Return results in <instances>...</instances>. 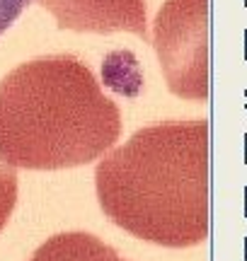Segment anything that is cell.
Masks as SVG:
<instances>
[{
    "mask_svg": "<svg viewBox=\"0 0 247 261\" xmlns=\"http://www.w3.org/2000/svg\"><path fill=\"white\" fill-rule=\"evenodd\" d=\"M107 218L138 240L184 249L209 234V121H167L133 133L97 165Z\"/></svg>",
    "mask_w": 247,
    "mask_h": 261,
    "instance_id": "1",
    "label": "cell"
},
{
    "mask_svg": "<svg viewBox=\"0 0 247 261\" xmlns=\"http://www.w3.org/2000/svg\"><path fill=\"white\" fill-rule=\"evenodd\" d=\"M119 136L121 112L80 58H34L0 83V158L12 167L90 165Z\"/></svg>",
    "mask_w": 247,
    "mask_h": 261,
    "instance_id": "2",
    "label": "cell"
},
{
    "mask_svg": "<svg viewBox=\"0 0 247 261\" xmlns=\"http://www.w3.org/2000/svg\"><path fill=\"white\" fill-rule=\"evenodd\" d=\"M153 46L172 92L209 99V0H165L153 22Z\"/></svg>",
    "mask_w": 247,
    "mask_h": 261,
    "instance_id": "3",
    "label": "cell"
},
{
    "mask_svg": "<svg viewBox=\"0 0 247 261\" xmlns=\"http://www.w3.org/2000/svg\"><path fill=\"white\" fill-rule=\"evenodd\" d=\"M56 17L61 29L114 34L131 32L148 39L145 0H37Z\"/></svg>",
    "mask_w": 247,
    "mask_h": 261,
    "instance_id": "4",
    "label": "cell"
},
{
    "mask_svg": "<svg viewBox=\"0 0 247 261\" xmlns=\"http://www.w3.org/2000/svg\"><path fill=\"white\" fill-rule=\"evenodd\" d=\"M29 261H126L105 244L100 237L87 232H61L39 247Z\"/></svg>",
    "mask_w": 247,
    "mask_h": 261,
    "instance_id": "5",
    "label": "cell"
},
{
    "mask_svg": "<svg viewBox=\"0 0 247 261\" xmlns=\"http://www.w3.org/2000/svg\"><path fill=\"white\" fill-rule=\"evenodd\" d=\"M15 203H17V174L12 165L0 158V230L8 225Z\"/></svg>",
    "mask_w": 247,
    "mask_h": 261,
    "instance_id": "6",
    "label": "cell"
},
{
    "mask_svg": "<svg viewBox=\"0 0 247 261\" xmlns=\"http://www.w3.org/2000/svg\"><path fill=\"white\" fill-rule=\"evenodd\" d=\"M29 0H0V37L8 32V27L24 12Z\"/></svg>",
    "mask_w": 247,
    "mask_h": 261,
    "instance_id": "7",
    "label": "cell"
}]
</instances>
